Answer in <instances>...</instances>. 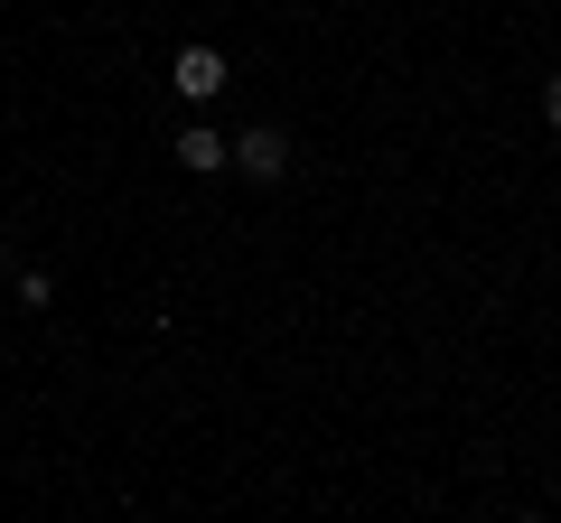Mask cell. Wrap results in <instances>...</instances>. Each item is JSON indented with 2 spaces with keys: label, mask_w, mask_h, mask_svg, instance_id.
<instances>
[{
  "label": "cell",
  "mask_w": 561,
  "mask_h": 523,
  "mask_svg": "<svg viewBox=\"0 0 561 523\" xmlns=\"http://www.w3.org/2000/svg\"><path fill=\"white\" fill-rule=\"evenodd\" d=\"M234 168L243 178H290V131H280V121H253L234 141Z\"/></svg>",
  "instance_id": "1"
},
{
  "label": "cell",
  "mask_w": 561,
  "mask_h": 523,
  "mask_svg": "<svg viewBox=\"0 0 561 523\" xmlns=\"http://www.w3.org/2000/svg\"><path fill=\"white\" fill-rule=\"evenodd\" d=\"M169 84H179L187 103H216L225 94V57L216 47H179V57H169Z\"/></svg>",
  "instance_id": "2"
},
{
  "label": "cell",
  "mask_w": 561,
  "mask_h": 523,
  "mask_svg": "<svg viewBox=\"0 0 561 523\" xmlns=\"http://www.w3.org/2000/svg\"><path fill=\"white\" fill-rule=\"evenodd\" d=\"M169 150H179V168H187V178H216V168L234 160V141H225V131H206V121H187V131H179Z\"/></svg>",
  "instance_id": "3"
},
{
  "label": "cell",
  "mask_w": 561,
  "mask_h": 523,
  "mask_svg": "<svg viewBox=\"0 0 561 523\" xmlns=\"http://www.w3.org/2000/svg\"><path fill=\"white\" fill-rule=\"evenodd\" d=\"M542 121L561 131V75H542Z\"/></svg>",
  "instance_id": "4"
},
{
  "label": "cell",
  "mask_w": 561,
  "mask_h": 523,
  "mask_svg": "<svg viewBox=\"0 0 561 523\" xmlns=\"http://www.w3.org/2000/svg\"><path fill=\"white\" fill-rule=\"evenodd\" d=\"M0 271H10V243H0Z\"/></svg>",
  "instance_id": "5"
},
{
  "label": "cell",
  "mask_w": 561,
  "mask_h": 523,
  "mask_svg": "<svg viewBox=\"0 0 561 523\" xmlns=\"http://www.w3.org/2000/svg\"><path fill=\"white\" fill-rule=\"evenodd\" d=\"M524 523H542V514H524Z\"/></svg>",
  "instance_id": "6"
}]
</instances>
